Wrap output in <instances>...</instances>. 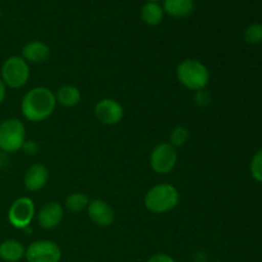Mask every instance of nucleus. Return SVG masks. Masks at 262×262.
<instances>
[{"instance_id":"f257e3e1","label":"nucleus","mask_w":262,"mask_h":262,"mask_svg":"<svg viewBox=\"0 0 262 262\" xmlns=\"http://www.w3.org/2000/svg\"><path fill=\"white\" fill-rule=\"evenodd\" d=\"M55 92L43 86L28 90L20 101V113L27 122L40 123L53 115L56 107Z\"/></svg>"},{"instance_id":"f03ea898","label":"nucleus","mask_w":262,"mask_h":262,"mask_svg":"<svg viewBox=\"0 0 262 262\" xmlns=\"http://www.w3.org/2000/svg\"><path fill=\"white\" fill-rule=\"evenodd\" d=\"M181 201L177 187L170 183H160L151 187L145 194L143 205L148 212L155 215L166 214L176 209Z\"/></svg>"},{"instance_id":"7ed1b4c3","label":"nucleus","mask_w":262,"mask_h":262,"mask_svg":"<svg viewBox=\"0 0 262 262\" xmlns=\"http://www.w3.org/2000/svg\"><path fill=\"white\" fill-rule=\"evenodd\" d=\"M177 79L189 91L205 90L210 83V71L197 59H184L177 67Z\"/></svg>"},{"instance_id":"20e7f679","label":"nucleus","mask_w":262,"mask_h":262,"mask_svg":"<svg viewBox=\"0 0 262 262\" xmlns=\"http://www.w3.org/2000/svg\"><path fill=\"white\" fill-rule=\"evenodd\" d=\"M30 64L20 55H12L5 59L0 69V78L7 89L18 90L25 87L30 81Z\"/></svg>"},{"instance_id":"39448f33","label":"nucleus","mask_w":262,"mask_h":262,"mask_svg":"<svg viewBox=\"0 0 262 262\" xmlns=\"http://www.w3.org/2000/svg\"><path fill=\"white\" fill-rule=\"evenodd\" d=\"M26 125L18 118H8L0 123V151L14 154L26 142Z\"/></svg>"},{"instance_id":"423d86ee","label":"nucleus","mask_w":262,"mask_h":262,"mask_svg":"<svg viewBox=\"0 0 262 262\" xmlns=\"http://www.w3.org/2000/svg\"><path fill=\"white\" fill-rule=\"evenodd\" d=\"M36 216L35 202L31 197L22 196L15 199L8 210V222L18 230L27 229Z\"/></svg>"},{"instance_id":"0eeeda50","label":"nucleus","mask_w":262,"mask_h":262,"mask_svg":"<svg viewBox=\"0 0 262 262\" xmlns=\"http://www.w3.org/2000/svg\"><path fill=\"white\" fill-rule=\"evenodd\" d=\"M178 163V151L169 142H161L154 147L150 155V166L156 174L171 173Z\"/></svg>"},{"instance_id":"6e6552de","label":"nucleus","mask_w":262,"mask_h":262,"mask_svg":"<svg viewBox=\"0 0 262 262\" xmlns=\"http://www.w3.org/2000/svg\"><path fill=\"white\" fill-rule=\"evenodd\" d=\"M27 262H60L61 250L58 243L49 239H38L26 247Z\"/></svg>"},{"instance_id":"1a4fd4ad","label":"nucleus","mask_w":262,"mask_h":262,"mask_svg":"<svg viewBox=\"0 0 262 262\" xmlns=\"http://www.w3.org/2000/svg\"><path fill=\"white\" fill-rule=\"evenodd\" d=\"M95 118L104 125H117L124 118V107L115 99H101L94 107Z\"/></svg>"},{"instance_id":"9d476101","label":"nucleus","mask_w":262,"mask_h":262,"mask_svg":"<svg viewBox=\"0 0 262 262\" xmlns=\"http://www.w3.org/2000/svg\"><path fill=\"white\" fill-rule=\"evenodd\" d=\"M90 220L100 228H107L114 224L115 211L110 204L100 199L91 200L86 209Z\"/></svg>"},{"instance_id":"9b49d317","label":"nucleus","mask_w":262,"mask_h":262,"mask_svg":"<svg viewBox=\"0 0 262 262\" xmlns=\"http://www.w3.org/2000/svg\"><path fill=\"white\" fill-rule=\"evenodd\" d=\"M38 225L45 230H53L61 224L64 219V206L56 201L43 205L36 214Z\"/></svg>"},{"instance_id":"f8f14e48","label":"nucleus","mask_w":262,"mask_h":262,"mask_svg":"<svg viewBox=\"0 0 262 262\" xmlns=\"http://www.w3.org/2000/svg\"><path fill=\"white\" fill-rule=\"evenodd\" d=\"M49 169L43 164H33L27 169L23 178V183L27 191L38 192L45 188L49 182Z\"/></svg>"},{"instance_id":"ddd939ff","label":"nucleus","mask_w":262,"mask_h":262,"mask_svg":"<svg viewBox=\"0 0 262 262\" xmlns=\"http://www.w3.org/2000/svg\"><path fill=\"white\" fill-rule=\"evenodd\" d=\"M20 56L28 64H41L50 58V48L43 41H30L23 46Z\"/></svg>"},{"instance_id":"4468645a","label":"nucleus","mask_w":262,"mask_h":262,"mask_svg":"<svg viewBox=\"0 0 262 262\" xmlns=\"http://www.w3.org/2000/svg\"><path fill=\"white\" fill-rule=\"evenodd\" d=\"M26 247L17 239H5L0 243V258L4 262H19L25 258Z\"/></svg>"},{"instance_id":"2eb2a0df","label":"nucleus","mask_w":262,"mask_h":262,"mask_svg":"<svg viewBox=\"0 0 262 262\" xmlns=\"http://www.w3.org/2000/svg\"><path fill=\"white\" fill-rule=\"evenodd\" d=\"M164 13L174 18H186L194 9L193 0H163Z\"/></svg>"},{"instance_id":"dca6fc26","label":"nucleus","mask_w":262,"mask_h":262,"mask_svg":"<svg viewBox=\"0 0 262 262\" xmlns=\"http://www.w3.org/2000/svg\"><path fill=\"white\" fill-rule=\"evenodd\" d=\"M81 91L73 84H64L55 92L56 104L64 107H74L81 102Z\"/></svg>"},{"instance_id":"f3484780","label":"nucleus","mask_w":262,"mask_h":262,"mask_svg":"<svg viewBox=\"0 0 262 262\" xmlns=\"http://www.w3.org/2000/svg\"><path fill=\"white\" fill-rule=\"evenodd\" d=\"M141 19L148 26H158L164 19V9L159 3L146 2L141 8Z\"/></svg>"},{"instance_id":"a211bd4d","label":"nucleus","mask_w":262,"mask_h":262,"mask_svg":"<svg viewBox=\"0 0 262 262\" xmlns=\"http://www.w3.org/2000/svg\"><path fill=\"white\" fill-rule=\"evenodd\" d=\"M90 201H91L90 197L83 192H73L67 196L64 201V210H68L72 214H79L82 211H86Z\"/></svg>"},{"instance_id":"6ab92c4d","label":"nucleus","mask_w":262,"mask_h":262,"mask_svg":"<svg viewBox=\"0 0 262 262\" xmlns=\"http://www.w3.org/2000/svg\"><path fill=\"white\" fill-rule=\"evenodd\" d=\"M189 130L187 129L183 125H178V127L173 128L169 133V140L168 142L170 143L171 146H174L176 148L182 147V146L186 145L189 140Z\"/></svg>"},{"instance_id":"aec40b11","label":"nucleus","mask_w":262,"mask_h":262,"mask_svg":"<svg viewBox=\"0 0 262 262\" xmlns=\"http://www.w3.org/2000/svg\"><path fill=\"white\" fill-rule=\"evenodd\" d=\"M243 38L247 43L251 45H257L262 42V25L261 23H252L247 26L243 32Z\"/></svg>"},{"instance_id":"412c9836","label":"nucleus","mask_w":262,"mask_h":262,"mask_svg":"<svg viewBox=\"0 0 262 262\" xmlns=\"http://www.w3.org/2000/svg\"><path fill=\"white\" fill-rule=\"evenodd\" d=\"M250 173L258 183H262V148L253 155L250 164Z\"/></svg>"},{"instance_id":"4be33fe9","label":"nucleus","mask_w":262,"mask_h":262,"mask_svg":"<svg viewBox=\"0 0 262 262\" xmlns=\"http://www.w3.org/2000/svg\"><path fill=\"white\" fill-rule=\"evenodd\" d=\"M211 100H212L211 94H210L206 89L194 92V104H196L199 107L209 106V105L211 104Z\"/></svg>"},{"instance_id":"5701e85b","label":"nucleus","mask_w":262,"mask_h":262,"mask_svg":"<svg viewBox=\"0 0 262 262\" xmlns=\"http://www.w3.org/2000/svg\"><path fill=\"white\" fill-rule=\"evenodd\" d=\"M146 262H177L176 258L171 257L168 253H155L147 258Z\"/></svg>"},{"instance_id":"b1692460","label":"nucleus","mask_w":262,"mask_h":262,"mask_svg":"<svg viewBox=\"0 0 262 262\" xmlns=\"http://www.w3.org/2000/svg\"><path fill=\"white\" fill-rule=\"evenodd\" d=\"M22 150L25 151L27 155H36V154L38 152V145L35 142V141H26Z\"/></svg>"},{"instance_id":"393cba45","label":"nucleus","mask_w":262,"mask_h":262,"mask_svg":"<svg viewBox=\"0 0 262 262\" xmlns=\"http://www.w3.org/2000/svg\"><path fill=\"white\" fill-rule=\"evenodd\" d=\"M5 97H7V86H5L4 82L0 78V105L4 102Z\"/></svg>"},{"instance_id":"a878e982","label":"nucleus","mask_w":262,"mask_h":262,"mask_svg":"<svg viewBox=\"0 0 262 262\" xmlns=\"http://www.w3.org/2000/svg\"><path fill=\"white\" fill-rule=\"evenodd\" d=\"M145 2H154V3H159L160 0H145Z\"/></svg>"}]
</instances>
